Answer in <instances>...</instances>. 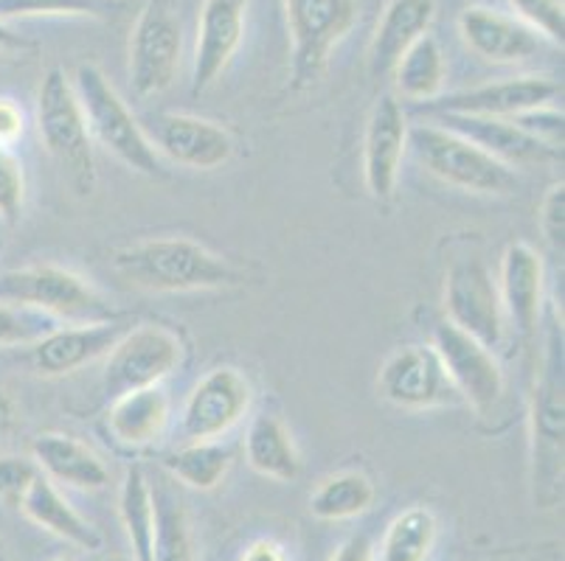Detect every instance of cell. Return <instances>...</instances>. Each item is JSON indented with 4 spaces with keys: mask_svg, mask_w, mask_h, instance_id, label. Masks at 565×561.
<instances>
[{
    "mask_svg": "<svg viewBox=\"0 0 565 561\" xmlns=\"http://www.w3.org/2000/svg\"><path fill=\"white\" fill-rule=\"evenodd\" d=\"M441 127L459 132L461 138L472 141L495 161L515 166H534V163L557 161L563 152H554L546 143L523 132L510 118H487V116H459V112H441Z\"/></svg>",
    "mask_w": 565,
    "mask_h": 561,
    "instance_id": "44dd1931",
    "label": "cell"
},
{
    "mask_svg": "<svg viewBox=\"0 0 565 561\" xmlns=\"http://www.w3.org/2000/svg\"><path fill=\"white\" fill-rule=\"evenodd\" d=\"M51 328H56V321L45 312L18 303H0V348L34 346Z\"/></svg>",
    "mask_w": 565,
    "mask_h": 561,
    "instance_id": "d6a6232c",
    "label": "cell"
},
{
    "mask_svg": "<svg viewBox=\"0 0 565 561\" xmlns=\"http://www.w3.org/2000/svg\"><path fill=\"white\" fill-rule=\"evenodd\" d=\"M394 85L403 99L411 101H434L445 87V76H448V65H445V54L436 37L425 34L423 40H416L392 71Z\"/></svg>",
    "mask_w": 565,
    "mask_h": 561,
    "instance_id": "83f0119b",
    "label": "cell"
},
{
    "mask_svg": "<svg viewBox=\"0 0 565 561\" xmlns=\"http://www.w3.org/2000/svg\"><path fill=\"white\" fill-rule=\"evenodd\" d=\"M127 328L130 326L125 321L56 326L34 343L32 363L43 377H65L99 357H107L118 339L125 337Z\"/></svg>",
    "mask_w": 565,
    "mask_h": 561,
    "instance_id": "ac0fdd59",
    "label": "cell"
},
{
    "mask_svg": "<svg viewBox=\"0 0 565 561\" xmlns=\"http://www.w3.org/2000/svg\"><path fill=\"white\" fill-rule=\"evenodd\" d=\"M408 149L419 166L441 183L484 197H507L518 188V174L441 123L408 127Z\"/></svg>",
    "mask_w": 565,
    "mask_h": 561,
    "instance_id": "5b68a950",
    "label": "cell"
},
{
    "mask_svg": "<svg viewBox=\"0 0 565 561\" xmlns=\"http://www.w3.org/2000/svg\"><path fill=\"white\" fill-rule=\"evenodd\" d=\"M245 461L250 470L270 481L290 483L301 475L299 446L276 413H256L245 432Z\"/></svg>",
    "mask_w": 565,
    "mask_h": 561,
    "instance_id": "d4e9b609",
    "label": "cell"
},
{
    "mask_svg": "<svg viewBox=\"0 0 565 561\" xmlns=\"http://www.w3.org/2000/svg\"><path fill=\"white\" fill-rule=\"evenodd\" d=\"M0 303L38 309L56 321H118V312L90 281L56 265H32L0 272Z\"/></svg>",
    "mask_w": 565,
    "mask_h": 561,
    "instance_id": "8992f818",
    "label": "cell"
},
{
    "mask_svg": "<svg viewBox=\"0 0 565 561\" xmlns=\"http://www.w3.org/2000/svg\"><path fill=\"white\" fill-rule=\"evenodd\" d=\"M14 424H18V408H14V399L7 393V390L0 388V435L12 430Z\"/></svg>",
    "mask_w": 565,
    "mask_h": 561,
    "instance_id": "7bdbcfd3",
    "label": "cell"
},
{
    "mask_svg": "<svg viewBox=\"0 0 565 561\" xmlns=\"http://www.w3.org/2000/svg\"><path fill=\"white\" fill-rule=\"evenodd\" d=\"M521 23L537 31L541 37L563 45L565 37V7L563 0H510Z\"/></svg>",
    "mask_w": 565,
    "mask_h": 561,
    "instance_id": "e575fe53",
    "label": "cell"
},
{
    "mask_svg": "<svg viewBox=\"0 0 565 561\" xmlns=\"http://www.w3.org/2000/svg\"><path fill=\"white\" fill-rule=\"evenodd\" d=\"M71 82H74L76 99L85 112L87 132L94 143L107 149L116 161H121L132 172L147 174V177H163L161 154L141 130V123L136 121L127 101L102 74V68H96L94 62H82Z\"/></svg>",
    "mask_w": 565,
    "mask_h": 561,
    "instance_id": "3957f363",
    "label": "cell"
},
{
    "mask_svg": "<svg viewBox=\"0 0 565 561\" xmlns=\"http://www.w3.org/2000/svg\"><path fill=\"white\" fill-rule=\"evenodd\" d=\"M541 234L554 250H563L565 236V183H554L541 203Z\"/></svg>",
    "mask_w": 565,
    "mask_h": 561,
    "instance_id": "f35d334b",
    "label": "cell"
},
{
    "mask_svg": "<svg viewBox=\"0 0 565 561\" xmlns=\"http://www.w3.org/2000/svg\"><path fill=\"white\" fill-rule=\"evenodd\" d=\"M405 149H408V116L397 96L385 93L374 105L363 136V180L369 194L380 203H388L397 192Z\"/></svg>",
    "mask_w": 565,
    "mask_h": 561,
    "instance_id": "9a60e30c",
    "label": "cell"
},
{
    "mask_svg": "<svg viewBox=\"0 0 565 561\" xmlns=\"http://www.w3.org/2000/svg\"><path fill=\"white\" fill-rule=\"evenodd\" d=\"M239 561H287V553L274 539H259V542H254L245 550Z\"/></svg>",
    "mask_w": 565,
    "mask_h": 561,
    "instance_id": "b9f144b4",
    "label": "cell"
},
{
    "mask_svg": "<svg viewBox=\"0 0 565 561\" xmlns=\"http://www.w3.org/2000/svg\"><path fill=\"white\" fill-rule=\"evenodd\" d=\"M563 96V85L552 76H515V79L487 82V85L470 87V90L450 93L445 99L430 101L425 110L459 112V116H487V118H515L534 107L557 105Z\"/></svg>",
    "mask_w": 565,
    "mask_h": 561,
    "instance_id": "5bb4252c",
    "label": "cell"
},
{
    "mask_svg": "<svg viewBox=\"0 0 565 561\" xmlns=\"http://www.w3.org/2000/svg\"><path fill=\"white\" fill-rule=\"evenodd\" d=\"M330 561H374V548H372V539L366 533H354L349 537L341 548L335 550Z\"/></svg>",
    "mask_w": 565,
    "mask_h": 561,
    "instance_id": "60d3db41",
    "label": "cell"
},
{
    "mask_svg": "<svg viewBox=\"0 0 565 561\" xmlns=\"http://www.w3.org/2000/svg\"><path fill=\"white\" fill-rule=\"evenodd\" d=\"M152 503H156L152 561H194L192 531L183 503L169 488H152Z\"/></svg>",
    "mask_w": 565,
    "mask_h": 561,
    "instance_id": "1f68e13d",
    "label": "cell"
},
{
    "mask_svg": "<svg viewBox=\"0 0 565 561\" xmlns=\"http://www.w3.org/2000/svg\"><path fill=\"white\" fill-rule=\"evenodd\" d=\"M172 416V401L161 385L141 390H127L113 396L107 410V430L113 441L125 450H150L163 439Z\"/></svg>",
    "mask_w": 565,
    "mask_h": 561,
    "instance_id": "7402d4cb",
    "label": "cell"
},
{
    "mask_svg": "<svg viewBox=\"0 0 565 561\" xmlns=\"http://www.w3.org/2000/svg\"><path fill=\"white\" fill-rule=\"evenodd\" d=\"M459 34L467 48L492 65H518L541 51V34L495 9L472 7L459 14Z\"/></svg>",
    "mask_w": 565,
    "mask_h": 561,
    "instance_id": "ffe728a7",
    "label": "cell"
},
{
    "mask_svg": "<svg viewBox=\"0 0 565 561\" xmlns=\"http://www.w3.org/2000/svg\"><path fill=\"white\" fill-rule=\"evenodd\" d=\"M25 199L23 166L9 147H0V219L18 223Z\"/></svg>",
    "mask_w": 565,
    "mask_h": 561,
    "instance_id": "8d00e7d4",
    "label": "cell"
},
{
    "mask_svg": "<svg viewBox=\"0 0 565 561\" xmlns=\"http://www.w3.org/2000/svg\"><path fill=\"white\" fill-rule=\"evenodd\" d=\"M181 363L183 343L178 334L156 323L130 326L107 354L105 390L110 396H121L127 390L152 388L172 377Z\"/></svg>",
    "mask_w": 565,
    "mask_h": 561,
    "instance_id": "9c48e42d",
    "label": "cell"
},
{
    "mask_svg": "<svg viewBox=\"0 0 565 561\" xmlns=\"http://www.w3.org/2000/svg\"><path fill=\"white\" fill-rule=\"evenodd\" d=\"M118 514L127 531V542L136 561H152V542H156V503L152 486L138 466H130L118 492Z\"/></svg>",
    "mask_w": 565,
    "mask_h": 561,
    "instance_id": "f1b7e54d",
    "label": "cell"
},
{
    "mask_svg": "<svg viewBox=\"0 0 565 561\" xmlns=\"http://www.w3.org/2000/svg\"><path fill=\"white\" fill-rule=\"evenodd\" d=\"M0 561H9V559H7V555H3V553H0Z\"/></svg>",
    "mask_w": 565,
    "mask_h": 561,
    "instance_id": "c3c4849f",
    "label": "cell"
},
{
    "mask_svg": "<svg viewBox=\"0 0 565 561\" xmlns=\"http://www.w3.org/2000/svg\"><path fill=\"white\" fill-rule=\"evenodd\" d=\"M445 315L448 323L484 343L501 348L507 334L498 281L481 259H456L445 276Z\"/></svg>",
    "mask_w": 565,
    "mask_h": 561,
    "instance_id": "30bf717a",
    "label": "cell"
},
{
    "mask_svg": "<svg viewBox=\"0 0 565 561\" xmlns=\"http://www.w3.org/2000/svg\"><path fill=\"white\" fill-rule=\"evenodd\" d=\"M152 147L178 166L194 172H214L234 158L236 143L225 127L189 112H167L152 127Z\"/></svg>",
    "mask_w": 565,
    "mask_h": 561,
    "instance_id": "2e32d148",
    "label": "cell"
},
{
    "mask_svg": "<svg viewBox=\"0 0 565 561\" xmlns=\"http://www.w3.org/2000/svg\"><path fill=\"white\" fill-rule=\"evenodd\" d=\"M116 0H0V18H34V14H68V18H107Z\"/></svg>",
    "mask_w": 565,
    "mask_h": 561,
    "instance_id": "836d02e7",
    "label": "cell"
},
{
    "mask_svg": "<svg viewBox=\"0 0 565 561\" xmlns=\"http://www.w3.org/2000/svg\"><path fill=\"white\" fill-rule=\"evenodd\" d=\"M510 121H515L523 132L546 143L554 152H563V110L557 105L534 107V110L521 112V116L510 118Z\"/></svg>",
    "mask_w": 565,
    "mask_h": 561,
    "instance_id": "74e56055",
    "label": "cell"
},
{
    "mask_svg": "<svg viewBox=\"0 0 565 561\" xmlns=\"http://www.w3.org/2000/svg\"><path fill=\"white\" fill-rule=\"evenodd\" d=\"M105 561H130V559H127V555H118V553H113V555H107Z\"/></svg>",
    "mask_w": 565,
    "mask_h": 561,
    "instance_id": "bcb514c9",
    "label": "cell"
},
{
    "mask_svg": "<svg viewBox=\"0 0 565 561\" xmlns=\"http://www.w3.org/2000/svg\"><path fill=\"white\" fill-rule=\"evenodd\" d=\"M183 60V25L169 0H147L130 37V85L136 96H161L178 79Z\"/></svg>",
    "mask_w": 565,
    "mask_h": 561,
    "instance_id": "ba28073f",
    "label": "cell"
},
{
    "mask_svg": "<svg viewBox=\"0 0 565 561\" xmlns=\"http://www.w3.org/2000/svg\"><path fill=\"white\" fill-rule=\"evenodd\" d=\"M434 352L439 354L461 401L470 404L476 413L487 416L501 404L507 379L501 363L484 343L456 328L454 323L441 321L434 328Z\"/></svg>",
    "mask_w": 565,
    "mask_h": 561,
    "instance_id": "7c38bea8",
    "label": "cell"
},
{
    "mask_svg": "<svg viewBox=\"0 0 565 561\" xmlns=\"http://www.w3.org/2000/svg\"><path fill=\"white\" fill-rule=\"evenodd\" d=\"M40 470L38 463L20 455H3L0 457V506L20 508L25 500V494L38 481Z\"/></svg>",
    "mask_w": 565,
    "mask_h": 561,
    "instance_id": "d590c367",
    "label": "cell"
},
{
    "mask_svg": "<svg viewBox=\"0 0 565 561\" xmlns=\"http://www.w3.org/2000/svg\"><path fill=\"white\" fill-rule=\"evenodd\" d=\"M529 444H532V503L554 511L563 503L565 477V352L563 326L548 323L541 370L529 396Z\"/></svg>",
    "mask_w": 565,
    "mask_h": 561,
    "instance_id": "6da1fadb",
    "label": "cell"
},
{
    "mask_svg": "<svg viewBox=\"0 0 565 561\" xmlns=\"http://www.w3.org/2000/svg\"><path fill=\"white\" fill-rule=\"evenodd\" d=\"M377 393L399 410H434L461 404L434 346H405L385 359L377 374Z\"/></svg>",
    "mask_w": 565,
    "mask_h": 561,
    "instance_id": "8fae6325",
    "label": "cell"
},
{
    "mask_svg": "<svg viewBox=\"0 0 565 561\" xmlns=\"http://www.w3.org/2000/svg\"><path fill=\"white\" fill-rule=\"evenodd\" d=\"M234 463V450L220 441H186L163 457V470L183 486L194 492H212L228 475Z\"/></svg>",
    "mask_w": 565,
    "mask_h": 561,
    "instance_id": "4316f807",
    "label": "cell"
},
{
    "mask_svg": "<svg viewBox=\"0 0 565 561\" xmlns=\"http://www.w3.org/2000/svg\"><path fill=\"white\" fill-rule=\"evenodd\" d=\"M25 48H32V43L20 37V34H14L9 25L0 23V51H25Z\"/></svg>",
    "mask_w": 565,
    "mask_h": 561,
    "instance_id": "f6af8a7d",
    "label": "cell"
},
{
    "mask_svg": "<svg viewBox=\"0 0 565 561\" xmlns=\"http://www.w3.org/2000/svg\"><path fill=\"white\" fill-rule=\"evenodd\" d=\"M23 110L12 99H0V147H12L23 136Z\"/></svg>",
    "mask_w": 565,
    "mask_h": 561,
    "instance_id": "ab89813d",
    "label": "cell"
},
{
    "mask_svg": "<svg viewBox=\"0 0 565 561\" xmlns=\"http://www.w3.org/2000/svg\"><path fill=\"white\" fill-rule=\"evenodd\" d=\"M492 561H557V553L546 555L543 550H507V553H498Z\"/></svg>",
    "mask_w": 565,
    "mask_h": 561,
    "instance_id": "ee69618b",
    "label": "cell"
},
{
    "mask_svg": "<svg viewBox=\"0 0 565 561\" xmlns=\"http://www.w3.org/2000/svg\"><path fill=\"white\" fill-rule=\"evenodd\" d=\"M495 281L507 323L521 337H532L543 315V284H546L541 253L526 241L507 245Z\"/></svg>",
    "mask_w": 565,
    "mask_h": 561,
    "instance_id": "d6986e66",
    "label": "cell"
},
{
    "mask_svg": "<svg viewBox=\"0 0 565 561\" xmlns=\"http://www.w3.org/2000/svg\"><path fill=\"white\" fill-rule=\"evenodd\" d=\"M254 388L234 365H220L200 379L181 410L183 441H217L248 416Z\"/></svg>",
    "mask_w": 565,
    "mask_h": 561,
    "instance_id": "4fadbf2b",
    "label": "cell"
},
{
    "mask_svg": "<svg viewBox=\"0 0 565 561\" xmlns=\"http://www.w3.org/2000/svg\"><path fill=\"white\" fill-rule=\"evenodd\" d=\"M292 37L290 90L301 93L318 85L332 51L361 18V0H285Z\"/></svg>",
    "mask_w": 565,
    "mask_h": 561,
    "instance_id": "52a82bcc",
    "label": "cell"
},
{
    "mask_svg": "<svg viewBox=\"0 0 565 561\" xmlns=\"http://www.w3.org/2000/svg\"><path fill=\"white\" fill-rule=\"evenodd\" d=\"M38 132L43 147L68 174L79 197L96 192L94 138L87 132L85 112L76 99L74 82L63 68H49L38 93Z\"/></svg>",
    "mask_w": 565,
    "mask_h": 561,
    "instance_id": "277c9868",
    "label": "cell"
},
{
    "mask_svg": "<svg viewBox=\"0 0 565 561\" xmlns=\"http://www.w3.org/2000/svg\"><path fill=\"white\" fill-rule=\"evenodd\" d=\"M54 561H76L74 555H60V559H54Z\"/></svg>",
    "mask_w": 565,
    "mask_h": 561,
    "instance_id": "7dc6e473",
    "label": "cell"
},
{
    "mask_svg": "<svg viewBox=\"0 0 565 561\" xmlns=\"http://www.w3.org/2000/svg\"><path fill=\"white\" fill-rule=\"evenodd\" d=\"M434 544V511L425 506H411L392 519L380 550H383V561H428Z\"/></svg>",
    "mask_w": 565,
    "mask_h": 561,
    "instance_id": "4dcf8cb0",
    "label": "cell"
},
{
    "mask_svg": "<svg viewBox=\"0 0 565 561\" xmlns=\"http://www.w3.org/2000/svg\"><path fill=\"white\" fill-rule=\"evenodd\" d=\"M374 483L361 472H338L327 477L310 497V514L323 522H341L366 514L374 506Z\"/></svg>",
    "mask_w": 565,
    "mask_h": 561,
    "instance_id": "f546056e",
    "label": "cell"
},
{
    "mask_svg": "<svg viewBox=\"0 0 565 561\" xmlns=\"http://www.w3.org/2000/svg\"><path fill=\"white\" fill-rule=\"evenodd\" d=\"M23 514L34 525L45 528L54 537L65 539L79 550H102V537L94 525L87 522L74 506L63 497V492L40 472L23 500Z\"/></svg>",
    "mask_w": 565,
    "mask_h": 561,
    "instance_id": "484cf974",
    "label": "cell"
},
{
    "mask_svg": "<svg viewBox=\"0 0 565 561\" xmlns=\"http://www.w3.org/2000/svg\"><path fill=\"white\" fill-rule=\"evenodd\" d=\"M436 20L434 0H388L383 18L369 48V71L374 79H383L394 71L399 56L425 34H430V25Z\"/></svg>",
    "mask_w": 565,
    "mask_h": 561,
    "instance_id": "603a6c76",
    "label": "cell"
},
{
    "mask_svg": "<svg viewBox=\"0 0 565 561\" xmlns=\"http://www.w3.org/2000/svg\"><path fill=\"white\" fill-rule=\"evenodd\" d=\"M32 457L51 483H63L79 492H99L110 481L105 461L79 439H71L63 432L38 435L32 444Z\"/></svg>",
    "mask_w": 565,
    "mask_h": 561,
    "instance_id": "cb8c5ba5",
    "label": "cell"
},
{
    "mask_svg": "<svg viewBox=\"0 0 565 561\" xmlns=\"http://www.w3.org/2000/svg\"><path fill=\"white\" fill-rule=\"evenodd\" d=\"M110 267L118 278L143 292H205L243 281L228 259L186 236H161L118 247Z\"/></svg>",
    "mask_w": 565,
    "mask_h": 561,
    "instance_id": "7a4b0ae2",
    "label": "cell"
},
{
    "mask_svg": "<svg viewBox=\"0 0 565 561\" xmlns=\"http://www.w3.org/2000/svg\"><path fill=\"white\" fill-rule=\"evenodd\" d=\"M248 0H205L198 20L192 60V93L200 96L217 85L245 40Z\"/></svg>",
    "mask_w": 565,
    "mask_h": 561,
    "instance_id": "e0dca14e",
    "label": "cell"
}]
</instances>
